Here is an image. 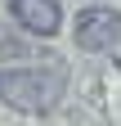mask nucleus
Segmentation results:
<instances>
[{
  "label": "nucleus",
  "mask_w": 121,
  "mask_h": 126,
  "mask_svg": "<svg viewBox=\"0 0 121 126\" xmlns=\"http://www.w3.org/2000/svg\"><path fill=\"white\" fill-rule=\"evenodd\" d=\"M63 72L58 68H0V99H5L13 113H32L45 117L63 104Z\"/></svg>",
  "instance_id": "f257e3e1"
},
{
  "label": "nucleus",
  "mask_w": 121,
  "mask_h": 126,
  "mask_svg": "<svg viewBox=\"0 0 121 126\" xmlns=\"http://www.w3.org/2000/svg\"><path fill=\"white\" fill-rule=\"evenodd\" d=\"M121 41V14L112 5H85L76 14V45L85 54H103Z\"/></svg>",
  "instance_id": "f03ea898"
},
{
  "label": "nucleus",
  "mask_w": 121,
  "mask_h": 126,
  "mask_svg": "<svg viewBox=\"0 0 121 126\" xmlns=\"http://www.w3.org/2000/svg\"><path fill=\"white\" fill-rule=\"evenodd\" d=\"M9 14L32 36H58V23H63L58 0H9Z\"/></svg>",
  "instance_id": "7ed1b4c3"
},
{
  "label": "nucleus",
  "mask_w": 121,
  "mask_h": 126,
  "mask_svg": "<svg viewBox=\"0 0 121 126\" xmlns=\"http://www.w3.org/2000/svg\"><path fill=\"white\" fill-rule=\"evenodd\" d=\"M90 5H94V0H90Z\"/></svg>",
  "instance_id": "20e7f679"
}]
</instances>
